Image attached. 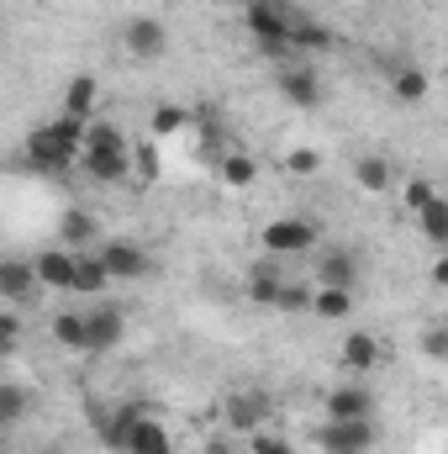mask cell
I'll use <instances>...</instances> for the list:
<instances>
[{
	"label": "cell",
	"instance_id": "obj_1",
	"mask_svg": "<svg viewBox=\"0 0 448 454\" xmlns=\"http://www.w3.org/2000/svg\"><path fill=\"white\" fill-rule=\"evenodd\" d=\"M85 132H90V121L58 112L53 121H42V127L27 137V153H32V164H37V169L58 175V169H69V164L85 153Z\"/></svg>",
	"mask_w": 448,
	"mask_h": 454
},
{
	"label": "cell",
	"instance_id": "obj_4",
	"mask_svg": "<svg viewBox=\"0 0 448 454\" xmlns=\"http://www.w3.org/2000/svg\"><path fill=\"white\" fill-rule=\"evenodd\" d=\"M121 43H127V59L153 64V59H164V53H169V27H164L158 16H132V21H127V32H121Z\"/></svg>",
	"mask_w": 448,
	"mask_h": 454
},
{
	"label": "cell",
	"instance_id": "obj_6",
	"mask_svg": "<svg viewBox=\"0 0 448 454\" xmlns=\"http://www.w3.org/2000/svg\"><path fill=\"white\" fill-rule=\"evenodd\" d=\"M274 80H280V96H285V101H296V106H306V112L322 106V80H317L312 64H301V59H296V64H280Z\"/></svg>",
	"mask_w": 448,
	"mask_h": 454
},
{
	"label": "cell",
	"instance_id": "obj_5",
	"mask_svg": "<svg viewBox=\"0 0 448 454\" xmlns=\"http://www.w3.org/2000/svg\"><path fill=\"white\" fill-rule=\"evenodd\" d=\"M312 243H317V223L312 217H274L264 227V248L269 254H301Z\"/></svg>",
	"mask_w": 448,
	"mask_h": 454
},
{
	"label": "cell",
	"instance_id": "obj_37",
	"mask_svg": "<svg viewBox=\"0 0 448 454\" xmlns=\"http://www.w3.org/2000/svg\"><path fill=\"white\" fill-rule=\"evenodd\" d=\"M137 169H143V180H153V175H158V159H153V148H143V153H137Z\"/></svg>",
	"mask_w": 448,
	"mask_h": 454
},
{
	"label": "cell",
	"instance_id": "obj_25",
	"mask_svg": "<svg viewBox=\"0 0 448 454\" xmlns=\"http://www.w3.org/2000/svg\"><path fill=\"white\" fill-rule=\"evenodd\" d=\"M417 223H422V238H433V243H448V196H433V201L417 212Z\"/></svg>",
	"mask_w": 448,
	"mask_h": 454
},
{
	"label": "cell",
	"instance_id": "obj_39",
	"mask_svg": "<svg viewBox=\"0 0 448 454\" xmlns=\"http://www.w3.org/2000/svg\"><path fill=\"white\" fill-rule=\"evenodd\" d=\"M206 454H227V444H206Z\"/></svg>",
	"mask_w": 448,
	"mask_h": 454
},
{
	"label": "cell",
	"instance_id": "obj_36",
	"mask_svg": "<svg viewBox=\"0 0 448 454\" xmlns=\"http://www.w3.org/2000/svg\"><path fill=\"white\" fill-rule=\"evenodd\" d=\"M16 339H21V323H16V312H5V317H0V348L11 354V348H16Z\"/></svg>",
	"mask_w": 448,
	"mask_h": 454
},
{
	"label": "cell",
	"instance_id": "obj_32",
	"mask_svg": "<svg viewBox=\"0 0 448 454\" xmlns=\"http://www.w3.org/2000/svg\"><path fill=\"white\" fill-rule=\"evenodd\" d=\"M248 454H296L285 439H274V434H253V444H248Z\"/></svg>",
	"mask_w": 448,
	"mask_h": 454
},
{
	"label": "cell",
	"instance_id": "obj_10",
	"mask_svg": "<svg viewBox=\"0 0 448 454\" xmlns=\"http://www.w3.org/2000/svg\"><path fill=\"white\" fill-rule=\"evenodd\" d=\"M121 339H127V317H121L116 307H96V312H90V339H85V354H112Z\"/></svg>",
	"mask_w": 448,
	"mask_h": 454
},
{
	"label": "cell",
	"instance_id": "obj_12",
	"mask_svg": "<svg viewBox=\"0 0 448 454\" xmlns=\"http://www.w3.org/2000/svg\"><path fill=\"white\" fill-rule=\"evenodd\" d=\"M80 164H85V175H90V180H101V185H121V180H132V148L80 153Z\"/></svg>",
	"mask_w": 448,
	"mask_h": 454
},
{
	"label": "cell",
	"instance_id": "obj_29",
	"mask_svg": "<svg viewBox=\"0 0 448 454\" xmlns=\"http://www.w3.org/2000/svg\"><path fill=\"white\" fill-rule=\"evenodd\" d=\"M21 412H27V391H21V386H5V391H0V423L16 428Z\"/></svg>",
	"mask_w": 448,
	"mask_h": 454
},
{
	"label": "cell",
	"instance_id": "obj_16",
	"mask_svg": "<svg viewBox=\"0 0 448 454\" xmlns=\"http://www.w3.org/2000/svg\"><path fill=\"white\" fill-rule=\"evenodd\" d=\"M106 280H112L106 259H101V254H80V264H74V286H69V291H80V296H101Z\"/></svg>",
	"mask_w": 448,
	"mask_h": 454
},
{
	"label": "cell",
	"instance_id": "obj_7",
	"mask_svg": "<svg viewBox=\"0 0 448 454\" xmlns=\"http://www.w3.org/2000/svg\"><path fill=\"white\" fill-rule=\"evenodd\" d=\"M269 423V396L264 391H232L227 396V428L232 434H264Z\"/></svg>",
	"mask_w": 448,
	"mask_h": 454
},
{
	"label": "cell",
	"instance_id": "obj_31",
	"mask_svg": "<svg viewBox=\"0 0 448 454\" xmlns=\"http://www.w3.org/2000/svg\"><path fill=\"white\" fill-rule=\"evenodd\" d=\"M285 169H290V175H317V169H322V159H317L312 148H296V153L285 159Z\"/></svg>",
	"mask_w": 448,
	"mask_h": 454
},
{
	"label": "cell",
	"instance_id": "obj_24",
	"mask_svg": "<svg viewBox=\"0 0 448 454\" xmlns=\"http://www.w3.org/2000/svg\"><path fill=\"white\" fill-rule=\"evenodd\" d=\"M312 312H317V317H328V323H337V317H348V312H353V296H348V291H337V286H322V291L312 296Z\"/></svg>",
	"mask_w": 448,
	"mask_h": 454
},
{
	"label": "cell",
	"instance_id": "obj_8",
	"mask_svg": "<svg viewBox=\"0 0 448 454\" xmlns=\"http://www.w3.org/2000/svg\"><path fill=\"white\" fill-rule=\"evenodd\" d=\"M121 454H174V439H169V428H164L158 418L137 412V418L127 423V444H121Z\"/></svg>",
	"mask_w": 448,
	"mask_h": 454
},
{
	"label": "cell",
	"instance_id": "obj_28",
	"mask_svg": "<svg viewBox=\"0 0 448 454\" xmlns=\"http://www.w3.org/2000/svg\"><path fill=\"white\" fill-rule=\"evenodd\" d=\"M253 175H259V164H253L248 153H227L222 159V180L227 185H253Z\"/></svg>",
	"mask_w": 448,
	"mask_h": 454
},
{
	"label": "cell",
	"instance_id": "obj_22",
	"mask_svg": "<svg viewBox=\"0 0 448 454\" xmlns=\"http://www.w3.org/2000/svg\"><path fill=\"white\" fill-rule=\"evenodd\" d=\"M53 339L64 348H80L85 354V339H90V312H58L53 317Z\"/></svg>",
	"mask_w": 448,
	"mask_h": 454
},
{
	"label": "cell",
	"instance_id": "obj_15",
	"mask_svg": "<svg viewBox=\"0 0 448 454\" xmlns=\"http://www.w3.org/2000/svg\"><path fill=\"white\" fill-rule=\"evenodd\" d=\"M375 412V396L364 386H337L328 396V418H369Z\"/></svg>",
	"mask_w": 448,
	"mask_h": 454
},
{
	"label": "cell",
	"instance_id": "obj_35",
	"mask_svg": "<svg viewBox=\"0 0 448 454\" xmlns=\"http://www.w3.org/2000/svg\"><path fill=\"white\" fill-rule=\"evenodd\" d=\"M280 307H285V312H306V307H312V296H306L301 286H285V291H280Z\"/></svg>",
	"mask_w": 448,
	"mask_h": 454
},
{
	"label": "cell",
	"instance_id": "obj_2",
	"mask_svg": "<svg viewBox=\"0 0 448 454\" xmlns=\"http://www.w3.org/2000/svg\"><path fill=\"white\" fill-rule=\"evenodd\" d=\"M296 16H301V11H290L285 0H248L243 27H248L253 43H264V48H274V53H290V27H296Z\"/></svg>",
	"mask_w": 448,
	"mask_h": 454
},
{
	"label": "cell",
	"instance_id": "obj_20",
	"mask_svg": "<svg viewBox=\"0 0 448 454\" xmlns=\"http://www.w3.org/2000/svg\"><path fill=\"white\" fill-rule=\"evenodd\" d=\"M96 80L90 74H74L69 80V90H64V116H80V121H90V112H96Z\"/></svg>",
	"mask_w": 448,
	"mask_h": 454
},
{
	"label": "cell",
	"instance_id": "obj_14",
	"mask_svg": "<svg viewBox=\"0 0 448 454\" xmlns=\"http://www.w3.org/2000/svg\"><path fill=\"white\" fill-rule=\"evenodd\" d=\"M280 291H285L280 264H274V259H259V264L248 270V296H253V301H264V307H280Z\"/></svg>",
	"mask_w": 448,
	"mask_h": 454
},
{
	"label": "cell",
	"instance_id": "obj_33",
	"mask_svg": "<svg viewBox=\"0 0 448 454\" xmlns=\"http://www.w3.org/2000/svg\"><path fill=\"white\" fill-rule=\"evenodd\" d=\"M422 354H428V359H448V328L422 333Z\"/></svg>",
	"mask_w": 448,
	"mask_h": 454
},
{
	"label": "cell",
	"instance_id": "obj_38",
	"mask_svg": "<svg viewBox=\"0 0 448 454\" xmlns=\"http://www.w3.org/2000/svg\"><path fill=\"white\" fill-rule=\"evenodd\" d=\"M433 280H438V286H444V291H448V254H444V259H438V264H433Z\"/></svg>",
	"mask_w": 448,
	"mask_h": 454
},
{
	"label": "cell",
	"instance_id": "obj_34",
	"mask_svg": "<svg viewBox=\"0 0 448 454\" xmlns=\"http://www.w3.org/2000/svg\"><path fill=\"white\" fill-rule=\"evenodd\" d=\"M428 201H433V185H428V180H406V207H412V212H422Z\"/></svg>",
	"mask_w": 448,
	"mask_h": 454
},
{
	"label": "cell",
	"instance_id": "obj_3",
	"mask_svg": "<svg viewBox=\"0 0 448 454\" xmlns=\"http://www.w3.org/2000/svg\"><path fill=\"white\" fill-rule=\"evenodd\" d=\"M375 423L369 418H328V428L317 434V444L328 454H369L375 450Z\"/></svg>",
	"mask_w": 448,
	"mask_h": 454
},
{
	"label": "cell",
	"instance_id": "obj_18",
	"mask_svg": "<svg viewBox=\"0 0 448 454\" xmlns=\"http://www.w3.org/2000/svg\"><path fill=\"white\" fill-rule=\"evenodd\" d=\"M337 354H343V364H348V370H375L385 348H380V339H375V333H348Z\"/></svg>",
	"mask_w": 448,
	"mask_h": 454
},
{
	"label": "cell",
	"instance_id": "obj_19",
	"mask_svg": "<svg viewBox=\"0 0 448 454\" xmlns=\"http://www.w3.org/2000/svg\"><path fill=\"white\" fill-rule=\"evenodd\" d=\"M390 96H396L401 106H422V101H428V74H422L417 64L396 69V74H390Z\"/></svg>",
	"mask_w": 448,
	"mask_h": 454
},
{
	"label": "cell",
	"instance_id": "obj_21",
	"mask_svg": "<svg viewBox=\"0 0 448 454\" xmlns=\"http://www.w3.org/2000/svg\"><path fill=\"white\" fill-rule=\"evenodd\" d=\"M353 180H359V191H369V196H380V191H390V164L380 159V153H364L359 164H353Z\"/></svg>",
	"mask_w": 448,
	"mask_h": 454
},
{
	"label": "cell",
	"instance_id": "obj_13",
	"mask_svg": "<svg viewBox=\"0 0 448 454\" xmlns=\"http://www.w3.org/2000/svg\"><path fill=\"white\" fill-rule=\"evenodd\" d=\"M32 264H37V280H42V286L69 291V286H74V264H80V254H69V248H42Z\"/></svg>",
	"mask_w": 448,
	"mask_h": 454
},
{
	"label": "cell",
	"instance_id": "obj_30",
	"mask_svg": "<svg viewBox=\"0 0 448 454\" xmlns=\"http://www.w3.org/2000/svg\"><path fill=\"white\" fill-rule=\"evenodd\" d=\"M148 127H153V137H174L185 127V112L180 106H158V112L148 116Z\"/></svg>",
	"mask_w": 448,
	"mask_h": 454
},
{
	"label": "cell",
	"instance_id": "obj_27",
	"mask_svg": "<svg viewBox=\"0 0 448 454\" xmlns=\"http://www.w3.org/2000/svg\"><path fill=\"white\" fill-rule=\"evenodd\" d=\"M112 148H127L121 127H112V121H90V132H85V153H112Z\"/></svg>",
	"mask_w": 448,
	"mask_h": 454
},
{
	"label": "cell",
	"instance_id": "obj_17",
	"mask_svg": "<svg viewBox=\"0 0 448 454\" xmlns=\"http://www.w3.org/2000/svg\"><path fill=\"white\" fill-rule=\"evenodd\" d=\"M32 286H37V264H27V259H5L0 264V296L5 301H21Z\"/></svg>",
	"mask_w": 448,
	"mask_h": 454
},
{
	"label": "cell",
	"instance_id": "obj_11",
	"mask_svg": "<svg viewBox=\"0 0 448 454\" xmlns=\"http://www.w3.org/2000/svg\"><path fill=\"white\" fill-rule=\"evenodd\" d=\"M333 48H337L333 27H322L317 16H306V11H301V16H296V27H290V53L301 59V53H333Z\"/></svg>",
	"mask_w": 448,
	"mask_h": 454
},
{
	"label": "cell",
	"instance_id": "obj_9",
	"mask_svg": "<svg viewBox=\"0 0 448 454\" xmlns=\"http://www.w3.org/2000/svg\"><path fill=\"white\" fill-rule=\"evenodd\" d=\"M101 259H106V270H112V280H143L153 264H148V254L137 248V243H127V238H116L101 248Z\"/></svg>",
	"mask_w": 448,
	"mask_h": 454
},
{
	"label": "cell",
	"instance_id": "obj_26",
	"mask_svg": "<svg viewBox=\"0 0 448 454\" xmlns=\"http://www.w3.org/2000/svg\"><path fill=\"white\" fill-rule=\"evenodd\" d=\"M58 238H64L69 248H85V243L96 238V217H90V212H64V223H58Z\"/></svg>",
	"mask_w": 448,
	"mask_h": 454
},
{
	"label": "cell",
	"instance_id": "obj_23",
	"mask_svg": "<svg viewBox=\"0 0 448 454\" xmlns=\"http://www.w3.org/2000/svg\"><path fill=\"white\" fill-rule=\"evenodd\" d=\"M353 275H359V264H353V254H348V248H337V254H328V259L317 264V280H322V286H337V291H348V286H353Z\"/></svg>",
	"mask_w": 448,
	"mask_h": 454
}]
</instances>
